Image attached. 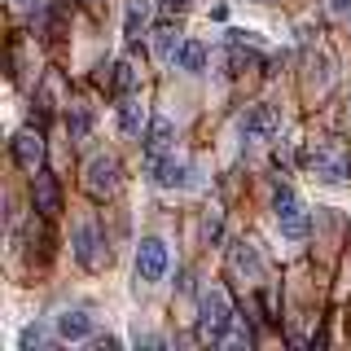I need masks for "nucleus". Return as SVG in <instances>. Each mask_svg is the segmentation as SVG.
I'll return each mask as SVG.
<instances>
[{
	"label": "nucleus",
	"mask_w": 351,
	"mask_h": 351,
	"mask_svg": "<svg viewBox=\"0 0 351 351\" xmlns=\"http://www.w3.org/2000/svg\"><path fill=\"white\" fill-rule=\"evenodd\" d=\"M88 128H93V123H88V114H84V110H75V114H71V136H75V141H84V136H88Z\"/></svg>",
	"instance_id": "nucleus-21"
},
{
	"label": "nucleus",
	"mask_w": 351,
	"mask_h": 351,
	"mask_svg": "<svg viewBox=\"0 0 351 351\" xmlns=\"http://www.w3.org/2000/svg\"><path fill=\"white\" fill-rule=\"evenodd\" d=\"M272 211H277V228H281V237H290V241H303V237H307L312 219H307V206H303L290 189H277V202H272Z\"/></svg>",
	"instance_id": "nucleus-3"
},
{
	"label": "nucleus",
	"mask_w": 351,
	"mask_h": 351,
	"mask_svg": "<svg viewBox=\"0 0 351 351\" xmlns=\"http://www.w3.org/2000/svg\"><path fill=\"white\" fill-rule=\"evenodd\" d=\"M154 5H158V0H128V22H123L128 40L145 36V27H149V18H154Z\"/></svg>",
	"instance_id": "nucleus-13"
},
{
	"label": "nucleus",
	"mask_w": 351,
	"mask_h": 351,
	"mask_svg": "<svg viewBox=\"0 0 351 351\" xmlns=\"http://www.w3.org/2000/svg\"><path fill=\"white\" fill-rule=\"evenodd\" d=\"M180 31L171 27V22H162V27H154V58L158 62H176V53H180Z\"/></svg>",
	"instance_id": "nucleus-14"
},
{
	"label": "nucleus",
	"mask_w": 351,
	"mask_h": 351,
	"mask_svg": "<svg viewBox=\"0 0 351 351\" xmlns=\"http://www.w3.org/2000/svg\"><path fill=\"white\" fill-rule=\"evenodd\" d=\"M119 128H123V136H141V128H145V106L128 97V101L119 106Z\"/></svg>",
	"instance_id": "nucleus-17"
},
{
	"label": "nucleus",
	"mask_w": 351,
	"mask_h": 351,
	"mask_svg": "<svg viewBox=\"0 0 351 351\" xmlns=\"http://www.w3.org/2000/svg\"><path fill=\"white\" fill-rule=\"evenodd\" d=\"M14 158H18L31 176L40 171V162H44V141H40V132H22V136L14 141Z\"/></svg>",
	"instance_id": "nucleus-12"
},
{
	"label": "nucleus",
	"mask_w": 351,
	"mask_h": 351,
	"mask_svg": "<svg viewBox=\"0 0 351 351\" xmlns=\"http://www.w3.org/2000/svg\"><path fill=\"white\" fill-rule=\"evenodd\" d=\"M228 263H233V272H237V277H246V281H259L263 277V259H259L255 241H233V246H228Z\"/></svg>",
	"instance_id": "nucleus-11"
},
{
	"label": "nucleus",
	"mask_w": 351,
	"mask_h": 351,
	"mask_svg": "<svg viewBox=\"0 0 351 351\" xmlns=\"http://www.w3.org/2000/svg\"><path fill=\"white\" fill-rule=\"evenodd\" d=\"M106 80H114L119 93H132V88H136V66H132V62H114V75H101V84Z\"/></svg>",
	"instance_id": "nucleus-19"
},
{
	"label": "nucleus",
	"mask_w": 351,
	"mask_h": 351,
	"mask_svg": "<svg viewBox=\"0 0 351 351\" xmlns=\"http://www.w3.org/2000/svg\"><path fill=\"white\" fill-rule=\"evenodd\" d=\"M36 211L58 215V180H53L49 171H36Z\"/></svg>",
	"instance_id": "nucleus-16"
},
{
	"label": "nucleus",
	"mask_w": 351,
	"mask_h": 351,
	"mask_svg": "<svg viewBox=\"0 0 351 351\" xmlns=\"http://www.w3.org/2000/svg\"><path fill=\"white\" fill-rule=\"evenodd\" d=\"M84 184H88V193H93V197H110V193L119 189V162L110 158V154H97V158L88 162Z\"/></svg>",
	"instance_id": "nucleus-7"
},
{
	"label": "nucleus",
	"mask_w": 351,
	"mask_h": 351,
	"mask_svg": "<svg viewBox=\"0 0 351 351\" xmlns=\"http://www.w3.org/2000/svg\"><path fill=\"white\" fill-rule=\"evenodd\" d=\"M206 237H219V215H206Z\"/></svg>",
	"instance_id": "nucleus-24"
},
{
	"label": "nucleus",
	"mask_w": 351,
	"mask_h": 351,
	"mask_svg": "<svg viewBox=\"0 0 351 351\" xmlns=\"http://www.w3.org/2000/svg\"><path fill=\"white\" fill-rule=\"evenodd\" d=\"M162 5H167V14H184V9H189L193 0H162Z\"/></svg>",
	"instance_id": "nucleus-22"
},
{
	"label": "nucleus",
	"mask_w": 351,
	"mask_h": 351,
	"mask_svg": "<svg viewBox=\"0 0 351 351\" xmlns=\"http://www.w3.org/2000/svg\"><path fill=\"white\" fill-rule=\"evenodd\" d=\"M329 14H338V18L351 14V0H329Z\"/></svg>",
	"instance_id": "nucleus-23"
},
{
	"label": "nucleus",
	"mask_w": 351,
	"mask_h": 351,
	"mask_svg": "<svg viewBox=\"0 0 351 351\" xmlns=\"http://www.w3.org/2000/svg\"><path fill=\"white\" fill-rule=\"evenodd\" d=\"M93 316L80 312V307H66V312H58V321H53V334L62 338V343H88L93 338Z\"/></svg>",
	"instance_id": "nucleus-9"
},
{
	"label": "nucleus",
	"mask_w": 351,
	"mask_h": 351,
	"mask_svg": "<svg viewBox=\"0 0 351 351\" xmlns=\"http://www.w3.org/2000/svg\"><path fill=\"white\" fill-rule=\"evenodd\" d=\"M149 176H154V184L158 189H202V180H197V167H189V162H180L176 154H167V158H158L149 167Z\"/></svg>",
	"instance_id": "nucleus-5"
},
{
	"label": "nucleus",
	"mask_w": 351,
	"mask_h": 351,
	"mask_svg": "<svg viewBox=\"0 0 351 351\" xmlns=\"http://www.w3.org/2000/svg\"><path fill=\"white\" fill-rule=\"evenodd\" d=\"M237 128H241V136H246V141H272L281 132V119H277V110H272V106H246V110H241V119H237Z\"/></svg>",
	"instance_id": "nucleus-6"
},
{
	"label": "nucleus",
	"mask_w": 351,
	"mask_h": 351,
	"mask_svg": "<svg viewBox=\"0 0 351 351\" xmlns=\"http://www.w3.org/2000/svg\"><path fill=\"white\" fill-rule=\"evenodd\" d=\"M219 343H224V347H250V343H255V334H250L246 316H233V325L219 334Z\"/></svg>",
	"instance_id": "nucleus-18"
},
{
	"label": "nucleus",
	"mask_w": 351,
	"mask_h": 351,
	"mask_svg": "<svg viewBox=\"0 0 351 351\" xmlns=\"http://www.w3.org/2000/svg\"><path fill=\"white\" fill-rule=\"evenodd\" d=\"M233 303H228V294H224V285H206L202 290V338H215L219 343V334H224L228 325H233Z\"/></svg>",
	"instance_id": "nucleus-1"
},
{
	"label": "nucleus",
	"mask_w": 351,
	"mask_h": 351,
	"mask_svg": "<svg viewBox=\"0 0 351 351\" xmlns=\"http://www.w3.org/2000/svg\"><path fill=\"white\" fill-rule=\"evenodd\" d=\"M176 145V123L171 119H154L149 132H145V167H154L158 158H167Z\"/></svg>",
	"instance_id": "nucleus-10"
},
{
	"label": "nucleus",
	"mask_w": 351,
	"mask_h": 351,
	"mask_svg": "<svg viewBox=\"0 0 351 351\" xmlns=\"http://www.w3.org/2000/svg\"><path fill=\"white\" fill-rule=\"evenodd\" d=\"M171 66H176V71H184V75H202V71H206V49H202L197 40H184Z\"/></svg>",
	"instance_id": "nucleus-15"
},
{
	"label": "nucleus",
	"mask_w": 351,
	"mask_h": 351,
	"mask_svg": "<svg viewBox=\"0 0 351 351\" xmlns=\"http://www.w3.org/2000/svg\"><path fill=\"white\" fill-rule=\"evenodd\" d=\"M44 338H49V329H44V325H27V329H22V351H31V347H40V343H44Z\"/></svg>",
	"instance_id": "nucleus-20"
},
{
	"label": "nucleus",
	"mask_w": 351,
	"mask_h": 351,
	"mask_svg": "<svg viewBox=\"0 0 351 351\" xmlns=\"http://www.w3.org/2000/svg\"><path fill=\"white\" fill-rule=\"evenodd\" d=\"M14 5H22V0H14Z\"/></svg>",
	"instance_id": "nucleus-27"
},
{
	"label": "nucleus",
	"mask_w": 351,
	"mask_h": 351,
	"mask_svg": "<svg viewBox=\"0 0 351 351\" xmlns=\"http://www.w3.org/2000/svg\"><path fill=\"white\" fill-rule=\"evenodd\" d=\"M171 268V255H167V241L162 237H145L136 246V281L141 285H158Z\"/></svg>",
	"instance_id": "nucleus-2"
},
{
	"label": "nucleus",
	"mask_w": 351,
	"mask_h": 351,
	"mask_svg": "<svg viewBox=\"0 0 351 351\" xmlns=\"http://www.w3.org/2000/svg\"><path fill=\"white\" fill-rule=\"evenodd\" d=\"M88 5H97V0H88Z\"/></svg>",
	"instance_id": "nucleus-26"
},
{
	"label": "nucleus",
	"mask_w": 351,
	"mask_h": 351,
	"mask_svg": "<svg viewBox=\"0 0 351 351\" xmlns=\"http://www.w3.org/2000/svg\"><path fill=\"white\" fill-rule=\"evenodd\" d=\"M347 119H351V97H347Z\"/></svg>",
	"instance_id": "nucleus-25"
},
{
	"label": "nucleus",
	"mask_w": 351,
	"mask_h": 351,
	"mask_svg": "<svg viewBox=\"0 0 351 351\" xmlns=\"http://www.w3.org/2000/svg\"><path fill=\"white\" fill-rule=\"evenodd\" d=\"M307 162H312V171L321 176V180H329V184L347 180V171H351V154H347L343 141H325V145H316Z\"/></svg>",
	"instance_id": "nucleus-4"
},
{
	"label": "nucleus",
	"mask_w": 351,
	"mask_h": 351,
	"mask_svg": "<svg viewBox=\"0 0 351 351\" xmlns=\"http://www.w3.org/2000/svg\"><path fill=\"white\" fill-rule=\"evenodd\" d=\"M75 259H80L84 268H101V263H110V250H106L101 233H97V224L75 228Z\"/></svg>",
	"instance_id": "nucleus-8"
}]
</instances>
